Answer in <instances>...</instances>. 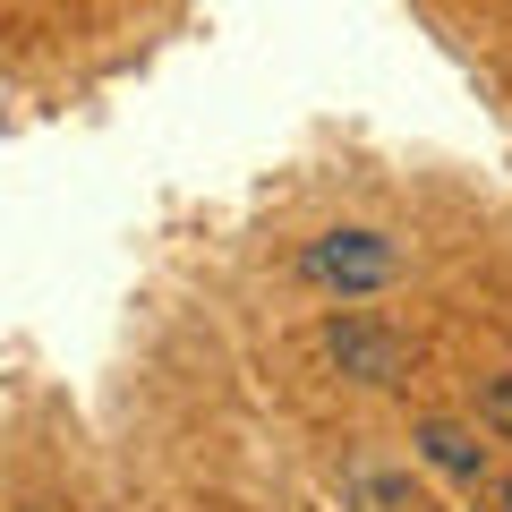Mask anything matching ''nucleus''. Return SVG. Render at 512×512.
I'll list each match as a JSON object with an SVG mask.
<instances>
[{"label": "nucleus", "mask_w": 512, "mask_h": 512, "mask_svg": "<svg viewBox=\"0 0 512 512\" xmlns=\"http://www.w3.org/2000/svg\"><path fill=\"white\" fill-rule=\"evenodd\" d=\"M402 274V248L393 239H376V231H325L308 248V282H325V291H384V282Z\"/></svg>", "instance_id": "nucleus-1"}, {"label": "nucleus", "mask_w": 512, "mask_h": 512, "mask_svg": "<svg viewBox=\"0 0 512 512\" xmlns=\"http://www.w3.org/2000/svg\"><path fill=\"white\" fill-rule=\"evenodd\" d=\"M325 359L342 367V376H359V384H402L410 376L402 333L367 325V316H333V325H325Z\"/></svg>", "instance_id": "nucleus-2"}, {"label": "nucleus", "mask_w": 512, "mask_h": 512, "mask_svg": "<svg viewBox=\"0 0 512 512\" xmlns=\"http://www.w3.org/2000/svg\"><path fill=\"white\" fill-rule=\"evenodd\" d=\"M419 453L436 461L444 478H461V487H478V478H487V444H478V436H461L453 419H419Z\"/></svg>", "instance_id": "nucleus-3"}, {"label": "nucleus", "mask_w": 512, "mask_h": 512, "mask_svg": "<svg viewBox=\"0 0 512 512\" xmlns=\"http://www.w3.org/2000/svg\"><path fill=\"white\" fill-rule=\"evenodd\" d=\"M478 419H487V427H495V436H504V444H512V376H495V384H487V393H478Z\"/></svg>", "instance_id": "nucleus-4"}, {"label": "nucleus", "mask_w": 512, "mask_h": 512, "mask_svg": "<svg viewBox=\"0 0 512 512\" xmlns=\"http://www.w3.org/2000/svg\"><path fill=\"white\" fill-rule=\"evenodd\" d=\"M504 512H512V495H504Z\"/></svg>", "instance_id": "nucleus-5"}]
</instances>
